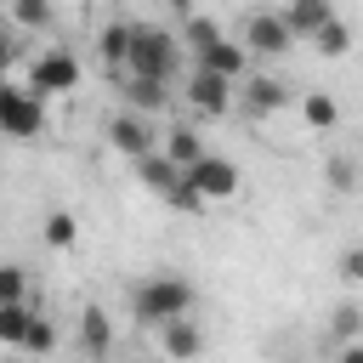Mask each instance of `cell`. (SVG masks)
Returning <instances> with one entry per match:
<instances>
[{"label":"cell","instance_id":"cell-1","mask_svg":"<svg viewBox=\"0 0 363 363\" xmlns=\"http://www.w3.org/2000/svg\"><path fill=\"white\" fill-rule=\"evenodd\" d=\"M125 74H130V79H159V85H170V79L182 74V45H176V34L159 28V23H130L119 79H125Z\"/></svg>","mask_w":363,"mask_h":363},{"label":"cell","instance_id":"cell-2","mask_svg":"<svg viewBox=\"0 0 363 363\" xmlns=\"http://www.w3.org/2000/svg\"><path fill=\"white\" fill-rule=\"evenodd\" d=\"M193 301H199V289L182 272H147L142 284H130V318L147 323V329H159L170 318H187Z\"/></svg>","mask_w":363,"mask_h":363},{"label":"cell","instance_id":"cell-3","mask_svg":"<svg viewBox=\"0 0 363 363\" xmlns=\"http://www.w3.org/2000/svg\"><path fill=\"white\" fill-rule=\"evenodd\" d=\"M74 85H79V57L62 51V45H45V51L28 62V85H23V91L45 102V96H62V91H74Z\"/></svg>","mask_w":363,"mask_h":363},{"label":"cell","instance_id":"cell-4","mask_svg":"<svg viewBox=\"0 0 363 363\" xmlns=\"http://www.w3.org/2000/svg\"><path fill=\"white\" fill-rule=\"evenodd\" d=\"M40 130H45V102L28 96L23 85L0 79V136H11V142H34Z\"/></svg>","mask_w":363,"mask_h":363},{"label":"cell","instance_id":"cell-5","mask_svg":"<svg viewBox=\"0 0 363 363\" xmlns=\"http://www.w3.org/2000/svg\"><path fill=\"white\" fill-rule=\"evenodd\" d=\"M182 102H187L199 119H227V108H233L238 96H233V79L204 74V68H187V74H182Z\"/></svg>","mask_w":363,"mask_h":363},{"label":"cell","instance_id":"cell-6","mask_svg":"<svg viewBox=\"0 0 363 363\" xmlns=\"http://www.w3.org/2000/svg\"><path fill=\"white\" fill-rule=\"evenodd\" d=\"M182 182H187L204 204H216V199H233V193H238V164L221 159V153H199V159L182 170Z\"/></svg>","mask_w":363,"mask_h":363},{"label":"cell","instance_id":"cell-7","mask_svg":"<svg viewBox=\"0 0 363 363\" xmlns=\"http://www.w3.org/2000/svg\"><path fill=\"white\" fill-rule=\"evenodd\" d=\"M238 45H244V57H284L295 40H289V28H284V17H278V11H250V17H244Z\"/></svg>","mask_w":363,"mask_h":363},{"label":"cell","instance_id":"cell-8","mask_svg":"<svg viewBox=\"0 0 363 363\" xmlns=\"http://www.w3.org/2000/svg\"><path fill=\"white\" fill-rule=\"evenodd\" d=\"M108 142H113V153H125V159H142V153H153V147H159V130H153L142 113L119 108V113L108 119Z\"/></svg>","mask_w":363,"mask_h":363},{"label":"cell","instance_id":"cell-9","mask_svg":"<svg viewBox=\"0 0 363 363\" xmlns=\"http://www.w3.org/2000/svg\"><path fill=\"white\" fill-rule=\"evenodd\" d=\"M233 96H244V108L255 113V119H267V113H278V108H289L295 96H289V85L284 79H272V74H244L238 85H233Z\"/></svg>","mask_w":363,"mask_h":363},{"label":"cell","instance_id":"cell-10","mask_svg":"<svg viewBox=\"0 0 363 363\" xmlns=\"http://www.w3.org/2000/svg\"><path fill=\"white\" fill-rule=\"evenodd\" d=\"M159 352H164L170 363H193V357L204 352V329L193 323V312H187V318H170V323H159Z\"/></svg>","mask_w":363,"mask_h":363},{"label":"cell","instance_id":"cell-11","mask_svg":"<svg viewBox=\"0 0 363 363\" xmlns=\"http://www.w3.org/2000/svg\"><path fill=\"white\" fill-rule=\"evenodd\" d=\"M193 68H204V74H221V79H233V85H238V79L250 74V57H244V45H238V40H227V34H221L216 45H204V51L193 57Z\"/></svg>","mask_w":363,"mask_h":363},{"label":"cell","instance_id":"cell-12","mask_svg":"<svg viewBox=\"0 0 363 363\" xmlns=\"http://www.w3.org/2000/svg\"><path fill=\"white\" fill-rule=\"evenodd\" d=\"M79 352H85L91 363H102V357L113 352V318H108L102 306H85V312H79Z\"/></svg>","mask_w":363,"mask_h":363},{"label":"cell","instance_id":"cell-13","mask_svg":"<svg viewBox=\"0 0 363 363\" xmlns=\"http://www.w3.org/2000/svg\"><path fill=\"white\" fill-rule=\"evenodd\" d=\"M278 17H284V28H289V40H312V28H323V23L335 17V0H289Z\"/></svg>","mask_w":363,"mask_h":363},{"label":"cell","instance_id":"cell-14","mask_svg":"<svg viewBox=\"0 0 363 363\" xmlns=\"http://www.w3.org/2000/svg\"><path fill=\"white\" fill-rule=\"evenodd\" d=\"M119 91H125V108H130V113H142V119H147V113H159V108H170V85H159V79H130V74H125V79H119Z\"/></svg>","mask_w":363,"mask_h":363},{"label":"cell","instance_id":"cell-15","mask_svg":"<svg viewBox=\"0 0 363 363\" xmlns=\"http://www.w3.org/2000/svg\"><path fill=\"white\" fill-rule=\"evenodd\" d=\"M159 153H164V159H170L176 170H187V164H193V159L204 153V136H199L193 125H170V130L159 136Z\"/></svg>","mask_w":363,"mask_h":363},{"label":"cell","instance_id":"cell-16","mask_svg":"<svg viewBox=\"0 0 363 363\" xmlns=\"http://www.w3.org/2000/svg\"><path fill=\"white\" fill-rule=\"evenodd\" d=\"M130 164H136V182H142L147 193H159V199H164V193L182 182V170H176V164H170L159 147H153V153H142V159H130Z\"/></svg>","mask_w":363,"mask_h":363},{"label":"cell","instance_id":"cell-17","mask_svg":"<svg viewBox=\"0 0 363 363\" xmlns=\"http://www.w3.org/2000/svg\"><path fill=\"white\" fill-rule=\"evenodd\" d=\"M312 45H318V57H329V62H335V57H346V51H352V23L335 11L323 28H312Z\"/></svg>","mask_w":363,"mask_h":363},{"label":"cell","instance_id":"cell-18","mask_svg":"<svg viewBox=\"0 0 363 363\" xmlns=\"http://www.w3.org/2000/svg\"><path fill=\"white\" fill-rule=\"evenodd\" d=\"M125 40H130V23H102V34H96V57H102L108 74L125 68Z\"/></svg>","mask_w":363,"mask_h":363},{"label":"cell","instance_id":"cell-19","mask_svg":"<svg viewBox=\"0 0 363 363\" xmlns=\"http://www.w3.org/2000/svg\"><path fill=\"white\" fill-rule=\"evenodd\" d=\"M301 113H306V125H318V130H335V125H340V102H335L329 91H306V96H301Z\"/></svg>","mask_w":363,"mask_h":363},{"label":"cell","instance_id":"cell-20","mask_svg":"<svg viewBox=\"0 0 363 363\" xmlns=\"http://www.w3.org/2000/svg\"><path fill=\"white\" fill-rule=\"evenodd\" d=\"M28 318H34V306H28V301H6V306H0V346H23Z\"/></svg>","mask_w":363,"mask_h":363},{"label":"cell","instance_id":"cell-21","mask_svg":"<svg viewBox=\"0 0 363 363\" xmlns=\"http://www.w3.org/2000/svg\"><path fill=\"white\" fill-rule=\"evenodd\" d=\"M11 17H17V28H34V34H45L57 17H51V0H11Z\"/></svg>","mask_w":363,"mask_h":363},{"label":"cell","instance_id":"cell-22","mask_svg":"<svg viewBox=\"0 0 363 363\" xmlns=\"http://www.w3.org/2000/svg\"><path fill=\"white\" fill-rule=\"evenodd\" d=\"M74 238H79V221H74L68 210H51V216H45V244H51V250H74Z\"/></svg>","mask_w":363,"mask_h":363},{"label":"cell","instance_id":"cell-23","mask_svg":"<svg viewBox=\"0 0 363 363\" xmlns=\"http://www.w3.org/2000/svg\"><path fill=\"white\" fill-rule=\"evenodd\" d=\"M329 329H335V340H363V306L357 301H340L335 318H329Z\"/></svg>","mask_w":363,"mask_h":363},{"label":"cell","instance_id":"cell-24","mask_svg":"<svg viewBox=\"0 0 363 363\" xmlns=\"http://www.w3.org/2000/svg\"><path fill=\"white\" fill-rule=\"evenodd\" d=\"M51 346H57V329H51V318L34 312L28 329H23V346H17V352H51Z\"/></svg>","mask_w":363,"mask_h":363},{"label":"cell","instance_id":"cell-25","mask_svg":"<svg viewBox=\"0 0 363 363\" xmlns=\"http://www.w3.org/2000/svg\"><path fill=\"white\" fill-rule=\"evenodd\" d=\"M6 301H28V272L17 261H0V306Z\"/></svg>","mask_w":363,"mask_h":363},{"label":"cell","instance_id":"cell-26","mask_svg":"<svg viewBox=\"0 0 363 363\" xmlns=\"http://www.w3.org/2000/svg\"><path fill=\"white\" fill-rule=\"evenodd\" d=\"M164 204H170V210H182V216H199V210H204V199H199L187 182H176V187L164 193Z\"/></svg>","mask_w":363,"mask_h":363},{"label":"cell","instance_id":"cell-27","mask_svg":"<svg viewBox=\"0 0 363 363\" xmlns=\"http://www.w3.org/2000/svg\"><path fill=\"white\" fill-rule=\"evenodd\" d=\"M329 182H335V193H352L357 187V164L352 159H329Z\"/></svg>","mask_w":363,"mask_h":363},{"label":"cell","instance_id":"cell-28","mask_svg":"<svg viewBox=\"0 0 363 363\" xmlns=\"http://www.w3.org/2000/svg\"><path fill=\"white\" fill-rule=\"evenodd\" d=\"M363 278V250L352 244V250H340V284H357Z\"/></svg>","mask_w":363,"mask_h":363},{"label":"cell","instance_id":"cell-29","mask_svg":"<svg viewBox=\"0 0 363 363\" xmlns=\"http://www.w3.org/2000/svg\"><path fill=\"white\" fill-rule=\"evenodd\" d=\"M17 62V34L11 28H0V79H6V68Z\"/></svg>","mask_w":363,"mask_h":363},{"label":"cell","instance_id":"cell-30","mask_svg":"<svg viewBox=\"0 0 363 363\" xmlns=\"http://www.w3.org/2000/svg\"><path fill=\"white\" fill-rule=\"evenodd\" d=\"M335 363H363V340H340V352H335Z\"/></svg>","mask_w":363,"mask_h":363},{"label":"cell","instance_id":"cell-31","mask_svg":"<svg viewBox=\"0 0 363 363\" xmlns=\"http://www.w3.org/2000/svg\"><path fill=\"white\" fill-rule=\"evenodd\" d=\"M170 11H182V17H193V0H164Z\"/></svg>","mask_w":363,"mask_h":363}]
</instances>
